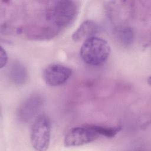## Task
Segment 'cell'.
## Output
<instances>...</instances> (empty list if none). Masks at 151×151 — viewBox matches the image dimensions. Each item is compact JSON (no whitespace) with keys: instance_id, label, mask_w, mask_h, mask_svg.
Masks as SVG:
<instances>
[{"instance_id":"6da1fadb","label":"cell","mask_w":151,"mask_h":151,"mask_svg":"<svg viewBox=\"0 0 151 151\" xmlns=\"http://www.w3.org/2000/svg\"><path fill=\"white\" fill-rule=\"evenodd\" d=\"M110 52L109 43L105 40L96 36L86 40L80 50V55L83 61L93 66L105 63Z\"/></svg>"},{"instance_id":"7a4b0ae2","label":"cell","mask_w":151,"mask_h":151,"mask_svg":"<svg viewBox=\"0 0 151 151\" xmlns=\"http://www.w3.org/2000/svg\"><path fill=\"white\" fill-rule=\"evenodd\" d=\"M78 6L73 1L61 0L54 2L47 11V18L58 28L71 24L78 14Z\"/></svg>"},{"instance_id":"3957f363","label":"cell","mask_w":151,"mask_h":151,"mask_svg":"<svg viewBox=\"0 0 151 151\" xmlns=\"http://www.w3.org/2000/svg\"><path fill=\"white\" fill-rule=\"evenodd\" d=\"M51 139V123L45 114L37 116L30 129V140L33 147L39 151L48 149Z\"/></svg>"},{"instance_id":"277c9868","label":"cell","mask_w":151,"mask_h":151,"mask_svg":"<svg viewBox=\"0 0 151 151\" xmlns=\"http://www.w3.org/2000/svg\"><path fill=\"white\" fill-rule=\"evenodd\" d=\"M101 137L97 124H88L70 129L64 138L67 147L79 146L91 143Z\"/></svg>"},{"instance_id":"5b68a950","label":"cell","mask_w":151,"mask_h":151,"mask_svg":"<svg viewBox=\"0 0 151 151\" xmlns=\"http://www.w3.org/2000/svg\"><path fill=\"white\" fill-rule=\"evenodd\" d=\"M71 74L72 70L70 68L58 64H53L44 69L43 78L48 86L57 87L65 83Z\"/></svg>"},{"instance_id":"8992f818","label":"cell","mask_w":151,"mask_h":151,"mask_svg":"<svg viewBox=\"0 0 151 151\" xmlns=\"http://www.w3.org/2000/svg\"><path fill=\"white\" fill-rule=\"evenodd\" d=\"M42 104L43 100L40 96L29 97L19 106L17 112L18 119L22 122H29L38 113Z\"/></svg>"},{"instance_id":"52a82bcc","label":"cell","mask_w":151,"mask_h":151,"mask_svg":"<svg viewBox=\"0 0 151 151\" xmlns=\"http://www.w3.org/2000/svg\"><path fill=\"white\" fill-rule=\"evenodd\" d=\"M97 24L91 20L83 22L72 35V39L75 42L84 41L90 37L95 36L99 31Z\"/></svg>"},{"instance_id":"ba28073f","label":"cell","mask_w":151,"mask_h":151,"mask_svg":"<svg viewBox=\"0 0 151 151\" xmlns=\"http://www.w3.org/2000/svg\"><path fill=\"white\" fill-rule=\"evenodd\" d=\"M11 80L16 84H24L27 80L28 74L25 68L19 63H14L9 70Z\"/></svg>"},{"instance_id":"9c48e42d","label":"cell","mask_w":151,"mask_h":151,"mask_svg":"<svg viewBox=\"0 0 151 151\" xmlns=\"http://www.w3.org/2000/svg\"><path fill=\"white\" fill-rule=\"evenodd\" d=\"M118 37L121 42L125 45L130 44L133 41V32L131 28L125 27L118 32Z\"/></svg>"},{"instance_id":"30bf717a","label":"cell","mask_w":151,"mask_h":151,"mask_svg":"<svg viewBox=\"0 0 151 151\" xmlns=\"http://www.w3.org/2000/svg\"><path fill=\"white\" fill-rule=\"evenodd\" d=\"M8 62V55L2 47H1L0 51V67L2 68Z\"/></svg>"}]
</instances>
